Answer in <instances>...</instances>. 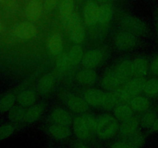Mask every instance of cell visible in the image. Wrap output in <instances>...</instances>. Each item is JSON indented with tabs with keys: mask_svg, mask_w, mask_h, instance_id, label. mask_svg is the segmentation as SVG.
<instances>
[{
	"mask_svg": "<svg viewBox=\"0 0 158 148\" xmlns=\"http://www.w3.org/2000/svg\"><path fill=\"white\" fill-rule=\"evenodd\" d=\"M119 127L118 120L114 116L103 114L97 118L96 134L102 140H109L119 131Z\"/></svg>",
	"mask_w": 158,
	"mask_h": 148,
	"instance_id": "cell-1",
	"label": "cell"
},
{
	"mask_svg": "<svg viewBox=\"0 0 158 148\" xmlns=\"http://www.w3.org/2000/svg\"><path fill=\"white\" fill-rule=\"evenodd\" d=\"M63 26L69 31V35L71 39L76 43H83L85 39L84 26L80 15L76 12H73L69 18L61 21Z\"/></svg>",
	"mask_w": 158,
	"mask_h": 148,
	"instance_id": "cell-2",
	"label": "cell"
},
{
	"mask_svg": "<svg viewBox=\"0 0 158 148\" xmlns=\"http://www.w3.org/2000/svg\"><path fill=\"white\" fill-rule=\"evenodd\" d=\"M122 26L128 32L134 35H144L148 33V28L146 23L141 19L134 16L123 17L122 19Z\"/></svg>",
	"mask_w": 158,
	"mask_h": 148,
	"instance_id": "cell-3",
	"label": "cell"
},
{
	"mask_svg": "<svg viewBox=\"0 0 158 148\" xmlns=\"http://www.w3.org/2000/svg\"><path fill=\"white\" fill-rule=\"evenodd\" d=\"M147 80L144 77H137V78L131 80L125 85L123 89V95L126 100H129L133 97L138 96L142 91H143L145 83Z\"/></svg>",
	"mask_w": 158,
	"mask_h": 148,
	"instance_id": "cell-4",
	"label": "cell"
},
{
	"mask_svg": "<svg viewBox=\"0 0 158 148\" xmlns=\"http://www.w3.org/2000/svg\"><path fill=\"white\" fill-rule=\"evenodd\" d=\"M38 33L37 28L30 23H22L15 26L13 29V34L16 37L23 39H30Z\"/></svg>",
	"mask_w": 158,
	"mask_h": 148,
	"instance_id": "cell-5",
	"label": "cell"
},
{
	"mask_svg": "<svg viewBox=\"0 0 158 148\" xmlns=\"http://www.w3.org/2000/svg\"><path fill=\"white\" fill-rule=\"evenodd\" d=\"M137 39L134 34L128 32H123L117 34L115 39V45L120 50H129L136 46Z\"/></svg>",
	"mask_w": 158,
	"mask_h": 148,
	"instance_id": "cell-6",
	"label": "cell"
},
{
	"mask_svg": "<svg viewBox=\"0 0 158 148\" xmlns=\"http://www.w3.org/2000/svg\"><path fill=\"white\" fill-rule=\"evenodd\" d=\"M66 103L70 110L77 113H84L89 109V105L84 99L72 94H68L66 97Z\"/></svg>",
	"mask_w": 158,
	"mask_h": 148,
	"instance_id": "cell-7",
	"label": "cell"
},
{
	"mask_svg": "<svg viewBox=\"0 0 158 148\" xmlns=\"http://www.w3.org/2000/svg\"><path fill=\"white\" fill-rule=\"evenodd\" d=\"M73 129L76 137L80 140H87L90 137L91 132L83 121L81 116L76 117L73 121Z\"/></svg>",
	"mask_w": 158,
	"mask_h": 148,
	"instance_id": "cell-8",
	"label": "cell"
},
{
	"mask_svg": "<svg viewBox=\"0 0 158 148\" xmlns=\"http://www.w3.org/2000/svg\"><path fill=\"white\" fill-rule=\"evenodd\" d=\"M47 131L52 138L56 140H58V141L66 140L72 134L69 126L56 124V123L48 126Z\"/></svg>",
	"mask_w": 158,
	"mask_h": 148,
	"instance_id": "cell-9",
	"label": "cell"
},
{
	"mask_svg": "<svg viewBox=\"0 0 158 148\" xmlns=\"http://www.w3.org/2000/svg\"><path fill=\"white\" fill-rule=\"evenodd\" d=\"M50 117L54 123L63 125V126H69L71 124H73V121L71 114L63 108L54 109L51 113Z\"/></svg>",
	"mask_w": 158,
	"mask_h": 148,
	"instance_id": "cell-10",
	"label": "cell"
},
{
	"mask_svg": "<svg viewBox=\"0 0 158 148\" xmlns=\"http://www.w3.org/2000/svg\"><path fill=\"white\" fill-rule=\"evenodd\" d=\"M105 92L98 89H89L85 92L83 99L89 106H101L104 100Z\"/></svg>",
	"mask_w": 158,
	"mask_h": 148,
	"instance_id": "cell-11",
	"label": "cell"
},
{
	"mask_svg": "<svg viewBox=\"0 0 158 148\" xmlns=\"http://www.w3.org/2000/svg\"><path fill=\"white\" fill-rule=\"evenodd\" d=\"M140 126V120L137 117H131L129 120L122 122L119 127V133L122 137H126L137 132Z\"/></svg>",
	"mask_w": 158,
	"mask_h": 148,
	"instance_id": "cell-12",
	"label": "cell"
},
{
	"mask_svg": "<svg viewBox=\"0 0 158 148\" xmlns=\"http://www.w3.org/2000/svg\"><path fill=\"white\" fill-rule=\"evenodd\" d=\"M43 6L40 0H31L25 10L26 18L30 21H37L42 15Z\"/></svg>",
	"mask_w": 158,
	"mask_h": 148,
	"instance_id": "cell-13",
	"label": "cell"
},
{
	"mask_svg": "<svg viewBox=\"0 0 158 148\" xmlns=\"http://www.w3.org/2000/svg\"><path fill=\"white\" fill-rule=\"evenodd\" d=\"M102 53L100 51L93 49L88 51L83 55L82 64L86 69H93L100 64L102 60Z\"/></svg>",
	"mask_w": 158,
	"mask_h": 148,
	"instance_id": "cell-14",
	"label": "cell"
},
{
	"mask_svg": "<svg viewBox=\"0 0 158 148\" xmlns=\"http://www.w3.org/2000/svg\"><path fill=\"white\" fill-rule=\"evenodd\" d=\"M99 7L94 2L89 1L84 9V20L87 26H94L98 22Z\"/></svg>",
	"mask_w": 158,
	"mask_h": 148,
	"instance_id": "cell-15",
	"label": "cell"
},
{
	"mask_svg": "<svg viewBox=\"0 0 158 148\" xmlns=\"http://www.w3.org/2000/svg\"><path fill=\"white\" fill-rule=\"evenodd\" d=\"M114 73L117 75L120 81L128 80L132 75H134L133 63L130 60H123L120 64L117 65Z\"/></svg>",
	"mask_w": 158,
	"mask_h": 148,
	"instance_id": "cell-16",
	"label": "cell"
},
{
	"mask_svg": "<svg viewBox=\"0 0 158 148\" xmlns=\"http://www.w3.org/2000/svg\"><path fill=\"white\" fill-rule=\"evenodd\" d=\"M48 49L54 56H58L62 53L63 49V42L61 35L55 33L49 37L47 43Z\"/></svg>",
	"mask_w": 158,
	"mask_h": 148,
	"instance_id": "cell-17",
	"label": "cell"
},
{
	"mask_svg": "<svg viewBox=\"0 0 158 148\" xmlns=\"http://www.w3.org/2000/svg\"><path fill=\"white\" fill-rule=\"evenodd\" d=\"M45 105L43 103H40V104L32 106L26 110L25 113L24 120L23 121L27 123H32L36 121L40 117L44 110Z\"/></svg>",
	"mask_w": 158,
	"mask_h": 148,
	"instance_id": "cell-18",
	"label": "cell"
},
{
	"mask_svg": "<svg viewBox=\"0 0 158 148\" xmlns=\"http://www.w3.org/2000/svg\"><path fill=\"white\" fill-rule=\"evenodd\" d=\"M133 111L131 106L125 104L117 105L114 108V116L118 121L124 122L133 117Z\"/></svg>",
	"mask_w": 158,
	"mask_h": 148,
	"instance_id": "cell-19",
	"label": "cell"
},
{
	"mask_svg": "<svg viewBox=\"0 0 158 148\" xmlns=\"http://www.w3.org/2000/svg\"><path fill=\"white\" fill-rule=\"evenodd\" d=\"M16 100L19 106L23 107L32 106L36 100V95L32 89H26L19 94Z\"/></svg>",
	"mask_w": 158,
	"mask_h": 148,
	"instance_id": "cell-20",
	"label": "cell"
},
{
	"mask_svg": "<svg viewBox=\"0 0 158 148\" xmlns=\"http://www.w3.org/2000/svg\"><path fill=\"white\" fill-rule=\"evenodd\" d=\"M133 63V70L134 75L137 77H143L148 74L149 69V63L148 61L143 57H138L135 59Z\"/></svg>",
	"mask_w": 158,
	"mask_h": 148,
	"instance_id": "cell-21",
	"label": "cell"
},
{
	"mask_svg": "<svg viewBox=\"0 0 158 148\" xmlns=\"http://www.w3.org/2000/svg\"><path fill=\"white\" fill-rule=\"evenodd\" d=\"M130 106L133 110L141 113L148 110L151 106V102L147 97L137 96L133 97L130 101Z\"/></svg>",
	"mask_w": 158,
	"mask_h": 148,
	"instance_id": "cell-22",
	"label": "cell"
},
{
	"mask_svg": "<svg viewBox=\"0 0 158 148\" xmlns=\"http://www.w3.org/2000/svg\"><path fill=\"white\" fill-rule=\"evenodd\" d=\"M77 80L83 85H91L97 80V72L93 69L86 68L77 73Z\"/></svg>",
	"mask_w": 158,
	"mask_h": 148,
	"instance_id": "cell-23",
	"label": "cell"
},
{
	"mask_svg": "<svg viewBox=\"0 0 158 148\" xmlns=\"http://www.w3.org/2000/svg\"><path fill=\"white\" fill-rule=\"evenodd\" d=\"M55 83L53 76L51 74H46L40 78L38 83L39 91L43 95L49 93L52 89Z\"/></svg>",
	"mask_w": 158,
	"mask_h": 148,
	"instance_id": "cell-24",
	"label": "cell"
},
{
	"mask_svg": "<svg viewBox=\"0 0 158 148\" xmlns=\"http://www.w3.org/2000/svg\"><path fill=\"white\" fill-rule=\"evenodd\" d=\"M120 81L115 73L106 74L101 80V86L106 90L114 91L120 86Z\"/></svg>",
	"mask_w": 158,
	"mask_h": 148,
	"instance_id": "cell-25",
	"label": "cell"
},
{
	"mask_svg": "<svg viewBox=\"0 0 158 148\" xmlns=\"http://www.w3.org/2000/svg\"><path fill=\"white\" fill-rule=\"evenodd\" d=\"M145 140L146 138H145L144 134L137 130V132L128 137H123L122 140L135 148H141L145 143Z\"/></svg>",
	"mask_w": 158,
	"mask_h": 148,
	"instance_id": "cell-26",
	"label": "cell"
},
{
	"mask_svg": "<svg viewBox=\"0 0 158 148\" xmlns=\"http://www.w3.org/2000/svg\"><path fill=\"white\" fill-rule=\"evenodd\" d=\"M16 97L13 93H6L0 99V113H7L15 106Z\"/></svg>",
	"mask_w": 158,
	"mask_h": 148,
	"instance_id": "cell-27",
	"label": "cell"
},
{
	"mask_svg": "<svg viewBox=\"0 0 158 148\" xmlns=\"http://www.w3.org/2000/svg\"><path fill=\"white\" fill-rule=\"evenodd\" d=\"M113 15L112 7L110 4L104 3L99 7L98 22L101 24H106L110 21Z\"/></svg>",
	"mask_w": 158,
	"mask_h": 148,
	"instance_id": "cell-28",
	"label": "cell"
},
{
	"mask_svg": "<svg viewBox=\"0 0 158 148\" xmlns=\"http://www.w3.org/2000/svg\"><path fill=\"white\" fill-rule=\"evenodd\" d=\"M26 113V110L21 106H14L8 112L7 117L11 123H18L23 121Z\"/></svg>",
	"mask_w": 158,
	"mask_h": 148,
	"instance_id": "cell-29",
	"label": "cell"
},
{
	"mask_svg": "<svg viewBox=\"0 0 158 148\" xmlns=\"http://www.w3.org/2000/svg\"><path fill=\"white\" fill-rule=\"evenodd\" d=\"M158 117L157 113L154 111H148L143 114L140 120V126L143 129L151 130Z\"/></svg>",
	"mask_w": 158,
	"mask_h": 148,
	"instance_id": "cell-30",
	"label": "cell"
},
{
	"mask_svg": "<svg viewBox=\"0 0 158 148\" xmlns=\"http://www.w3.org/2000/svg\"><path fill=\"white\" fill-rule=\"evenodd\" d=\"M69 62L72 65H78L80 62H82L83 57V49L80 45H76L73 46L69 50L68 53Z\"/></svg>",
	"mask_w": 158,
	"mask_h": 148,
	"instance_id": "cell-31",
	"label": "cell"
},
{
	"mask_svg": "<svg viewBox=\"0 0 158 148\" xmlns=\"http://www.w3.org/2000/svg\"><path fill=\"white\" fill-rule=\"evenodd\" d=\"M73 0H61L60 4V15L61 19L66 18L73 13Z\"/></svg>",
	"mask_w": 158,
	"mask_h": 148,
	"instance_id": "cell-32",
	"label": "cell"
},
{
	"mask_svg": "<svg viewBox=\"0 0 158 148\" xmlns=\"http://www.w3.org/2000/svg\"><path fill=\"white\" fill-rule=\"evenodd\" d=\"M143 92L148 97L158 96V79L151 78L147 80L143 88Z\"/></svg>",
	"mask_w": 158,
	"mask_h": 148,
	"instance_id": "cell-33",
	"label": "cell"
},
{
	"mask_svg": "<svg viewBox=\"0 0 158 148\" xmlns=\"http://www.w3.org/2000/svg\"><path fill=\"white\" fill-rule=\"evenodd\" d=\"M119 102V99L116 94L115 91L114 92H105L104 100H103L102 107L105 109H112L117 106V103Z\"/></svg>",
	"mask_w": 158,
	"mask_h": 148,
	"instance_id": "cell-34",
	"label": "cell"
},
{
	"mask_svg": "<svg viewBox=\"0 0 158 148\" xmlns=\"http://www.w3.org/2000/svg\"><path fill=\"white\" fill-rule=\"evenodd\" d=\"M15 126L13 123L0 125V141L10 137L15 133Z\"/></svg>",
	"mask_w": 158,
	"mask_h": 148,
	"instance_id": "cell-35",
	"label": "cell"
},
{
	"mask_svg": "<svg viewBox=\"0 0 158 148\" xmlns=\"http://www.w3.org/2000/svg\"><path fill=\"white\" fill-rule=\"evenodd\" d=\"M83 118V121L86 123L87 127L90 130L91 133H96L97 126V119L95 118V117L89 113H83L81 116Z\"/></svg>",
	"mask_w": 158,
	"mask_h": 148,
	"instance_id": "cell-36",
	"label": "cell"
},
{
	"mask_svg": "<svg viewBox=\"0 0 158 148\" xmlns=\"http://www.w3.org/2000/svg\"><path fill=\"white\" fill-rule=\"evenodd\" d=\"M68 54L63 53L59 56L56 60V68L60 71H66L70 65Z\"/></svg>",
	"mask_w": 158,
	"mask_h": 148,
	"instance_id": "cell-37",
	"label": "cell"
},
{
	"mask_svg": "<svg viewBox=\"0 0 158 148\" xmlns=\"http://www.w3.org/2000/svg\"><path fill=\"white\" fill-rule=\"evenodd\" d=\"M58 0H44L43 7L46 11H52L56 8Z\"/></svg>",
	"mask_w": 158,
	"mask_h": 148,
	"instance_id": "cell-38",
	"label": "cell"
},
{
	"mask_svg": "<svg viewBox=\"0 0 158 148\" xmlns=\"http://www.w3.org/2000/svg\"><path fill=\"white\" fill-rule=\"evenodd\" d=\"M150 69L154 75L158 76V55L153 59L151 66H150Z\"/></svg>",
	"mask_w": 158,
	"mask_h": 148,
	"instance_id": "cell-39",
	"label": "cell"
},
{
	"mask_svg": "<svg viewBox=\"0 0 158 148\" xmlns=\"http://www.w3.org/2000/svg\"><path fill=\"white\" fill-rule=\"evenodd\" d=\"M151 132H158V117L156 120L155 123H154L152 127L151 128Z\"/></svg>",
	"mask_w": 158,
	"mask_h": 148,
	"instance_id": "cell-40",
	"label": "cell"
},
{
	"mask_svg": "<svg viewBox=\"0 0 158 148\" xmlns=\"http://www.w3.org/2000/svg\"><path fill=\"white\" fill-rule=\"evenodd\" d=\"M74 148H90V147L88 146L86 144H85V143H77V144L75 145V146H74Z\"/></svg>",
	"mask_w": 158,
	"mask_h": 148,
	"instance_id": "cell-41",
	"label": "cell"
},
{
	"mask_svg": "<svg viewBox=\"0 0 158 148\" xmlns=\"http://www.w3.org/2000/svg\"><path fill=\"white\" fill-rule=\"evenodd\" d=\"M2 29H3L2 26V24H1V23H0V34H1V32H2Z\"/></svg>",
	"mask_w": 158,
	"mask_h": 148,
	"instance_id": "cell-42",
	"label": "cell"
},
{
	"mask_svg": "<svg viewBox=\"0 0 158 148\" xmlns=\"http://www.w3.org/2000/svg\"><path fill=\"white\" fill-rule=\"evenodd\" d=\"M156 26H157V35H158V18L157 20V24H156Z\"/></svg>",
	"mask_w": 158,
	"mask_h": 148,
	"instance_id": "cell-43",
	"label": "cell"
},
{
	"mask_svg": "<svg viewBox=\"0 0 158 148\" xmlns=\"http://www.w3.org/2000/svg\"><path fill=\"white\" fill-rule=\"evenodd\" d=\"M99 2H106L107 0H98Z\"/></svg>",
	"mask_w": 158,
	"mask_h": 148,
	"instance_id": "cell-44",
	"label": "cell"
},
{
	"mask_svg": "<svg viewBox=\"0 0 158 148\" xmlns=\"http://www.w3.org/2000/svg\"><path fill=\"white\" fill-rule=\"evenodd\" d=\"M2 1H4V0H0V2H2Z\"/></svg>",
	"mask_w": 158,
	"mask_h": 148,
	"instance_id": "cell-45",
	"label": "cell"
},
{
	"mask_svg": "<svg viewBox=\"0 0 158 148\" xmlns=\"http://www.w3.org/2000/svg\"><path fill=\"white\" fill-rule=\"evenodd\" d=\"M77 1H81V0H77Z\"/></svg>",
	"mask_w": 158,
	"mask_h": 148,
	"instance_id": "cell-46",
	"label": "cell"
}]
</instances>
